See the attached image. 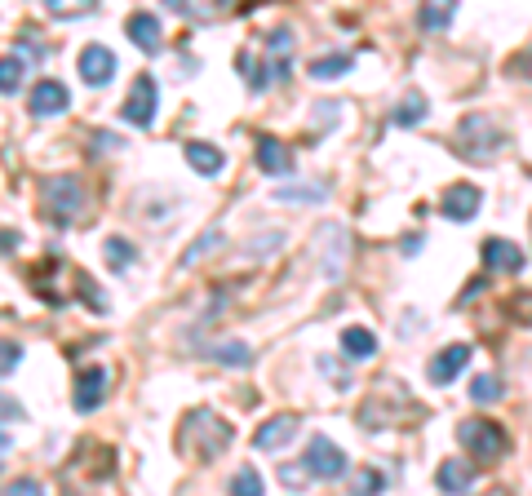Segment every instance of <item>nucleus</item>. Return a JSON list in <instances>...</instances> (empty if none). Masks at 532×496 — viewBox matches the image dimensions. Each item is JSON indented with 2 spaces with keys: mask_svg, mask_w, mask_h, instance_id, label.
<instances>
[{
  "mask_svg": "<svg viewBox=\"0 0 532 496\" xmlns=\"http://www.w3.org/2000/svg\"><path fill=\"white\" fill-rule=\"evenodd\" d=\"M382 474H377V470H360V474H355V492H382Z\"/></svg>",
  "mask_w": 532,
  "mask_h": 496,
  "instance_id": "obj_29",
  "label": "nucleus"
},
{
  "mask_svg": "<svg viewBox=\"0 0 532 496\" xmlns=\"http://www.w3.org/2000/svg\"><path fill=\"white\" fill-rule=\"evenodd\" d=\"M218 244H222V231H218V226H213V231H204L200 240H196V248H187V253H182V266H196L200 257H209Z\"/></svg>",
  "mask_w": 532,
  "mask_h": 496,
  "instance_id": "obj_25",
  "label": "nucleus"
},
{
  "mask_svg": "<svg viewBox=\"0 0 532 496\" xmlns=\"http://www.w3.org/2000/svg\"><path fill=\"white\" fill-rule=\"evenodd\" d=\"M125 31H129V40L142 49V54H156V49H160V18L156 14H133L125 23Z\"/></svg>",
  "mask_w": 532,
  "mask_h": 496,
  "instance_id": "obj_13",
  "label": "nucleus"
},
{
  "mask_svg": "<svg viewBox=\"0 0 532 496\" xmlns=\"http://www.w3.org/2000/svg\"><path fill=\"white\" fill-rule=\"evenodd\" d=\"M435 483L444 492H470V483H475V465L462 461V457L444 461V465H439V474H435Z\"/></svg>",
  "mask_w": 532,
  "mask_h": 496,
  "instance_id": "obj_16",
  "label": "nucleus"
},
{
  "mask_svg": "<svg viewBox=\"0 0 532 496\" xmlns=\"http://www.w3.org/2000/svg\"><path fill=\"white\" fill-rule=\"evenodd\" d=\"M426 98L422 93H404V98H399V107H395V124L399 129H413V124H422L426 120Z\"/></svg>",
  "mask_w": 532,
  "mask_h": 496,
  "instance_id": "obj_20",
  "label": "nucleus"
},
{
  "mask_svg": "<svg viewBox=\"0 0 532 496\" xmlns=\"http://www.w3.org/2000/svg\"><path fill=\"white\" fill-rule=\"evenodd\" d=\"M298 434V417H289V412H280V417H271L266 426H258V434H253V448L262 452H280L284 443Z\"/></svg>",
  "mask_w": 532,
  "mask_h": 496,
  "instance_id": "obj_11",
  "label": "nucleus"
},
{
  "mask_svg": "<svg viewBox=\"0 0 532 496\" xmlns=\"http://www.w3.org/2000/svg\"><path fill=\"white\" fill-rule=\"evenodd\" d=\"M218 5H222V9H227V5H235V0H218Z\"/></svg>",
  "mask_w": 532,
  "mask_h": 496,
  "instance_id": "obj_35",
  "label": "nucleus"
},
{
  "mask_svg": "<svg viewBox=\"0 0 532 496\" xmlns=\"http://www.w3.org/2000/svg\"><path fill=\"white\" fill-rule=\"evenodd\" d=\"M204 355H213L218 364H227V368H249L253 364V350L244 346V341H227V346H213V350H204Z\"/></svg>",
  "mask_w": 532,
  "mask_h": 496,
  "instance_id": "obj_22",
  "label": "nucleus"
},
{
  "mask_svg": "<svg viewBox=\"0 0 532 496\" xmlns=\"http://www.w3.org/2000/svg\"><path fill=\"white\" fill-rule=\"evenodd\" d=\"M187 430H196V434H204V443H200V461H213L222 448L235 439V430L227 426V421H218L209 408H200V412H191L187 417Z\"/></svg>",
  "mask_w": 532,
  "mask_h": 496,
  "instance_id": "obj_4",
  "label": "nucleus"
},
{
  "mask_svg": "<svg viewBox=\"0 0 532 496\" xmlns=\"http://www.w3.org/2000/svg\"><path fill=\"white\" fill-rule=\"evenodd\" d=\"M457 439H462V448L470 457H484V461L506 457V448H510L506 430H501L497 421H462V426H457Z\"/></svg>",
  "mask_w": 532,
  "mask_h": 496,
  "instance_id": "obj_2",
  "label": "nucleus"
},
{
  "mask_svg": "<svg viewBox=\"0 0 532 496\" xmlns=\"http://www.w3.org/2000/svg\"><path fill=\"white\" fill-rule=\"evenodd\" d=\"M258 164L271 173V178H284V173L293 169V155L280 138H258Z\"/></svg>",
  "mask_w": 532,
  "mask_h": 496,
  "instance_id": "obj_14",
  "label": "nucleus"
},
{
  "mask_svg": "<svg viewBox=\"0 0 532 496\" xmlns=\"http://www.w3.org/2000/svg\"><path fill=\"white\" fill-rule=\"evenodd\" d=\"M23 80H27V58L9 54L5 62H0V89H5V98H14V93L23 89Z\"/></svg>",
  "mask_w": 532,
  "mask_h": 496,
  "instance_id": "obj_19",
  "label": "nucleus"
},
{
  "mask_svg": "<svg viewBox=\"0 0 532 496\" xmlns=\"http://www.w3.org/2000/svg\"><path fill=\"white\" fill-rule=\"evenodd\" d=\"M510 310H515V319H524V324H532V293H519L515 302H510Z\"/></svg>",
  "mask_w": 532,
  "mask_h": 496,
  "instance_id": "obj_31",
  "label": "nucleus"
},
{
  "mask_svg": "<svg viewBox=\"0 0 532 496\" xmlns=\"http://www.w3.org/2000/svg\"><path fill=\"white\" fill-rule=\"evenodd\" d=\"M45 213L54 217L58 226H71L80 213H85V182L76 173H63V178H49L45 182Z\"/></svg>",
  "mask_w": 532,
  "mask_h": 496,
  "instance_id": "obj_1",
  "label": "nucleus"
},
{
  "mask_svg": "<svg viewBox=\"0 0 532 496\" xmlns=\"http://www.w3.org/2000/svg\"><path fill=\"white\" fill-rule=\"evenodd\" d=\"M275 200H324V186H284V191H275Z\"/></svg>",
  "mask_w": 532,
  "mask_h": 496,
  "instance_id": "obj_28",
  "label": "nucleus"
},
{
  "mask_svg": "<svg viewBox=\"0 0 532 496\" xmlns=\"http://www.w3.org/2000/svg\"><path fill=\"white\" fill-rule=\"evenodd\" d=\"M23 364V346H14V341H5V377Z\"/></svg>",
  "mask_w": 532,
  "mask_h": 496,
  "instance_id": "obj_32",
  "label": "nucleus"
},
{
  "mask_svg": "<svg viewBox=\"0 0 532 496\" xmlns=\"http://www.w3.org/2000/svg\"><path fill=\"white\" fill-rule=\"evenodd\" d=\"M165 5L173 9V14H182V18H200L204 14V0H165Z\"/></svg>",
  "mask_w": 532,
  "mask_h": 496,
  "instance_id": "obj_30",
  "label": "nucleus"
},
{
  "mask_svg": "<svg viewBox=\"0 0 532 496\" xmlns=\"http://www.w3.org/2000/svg\"><path fill=\"white\" fill-rule=\"evenodd\" d=\"M470 399H475V403H497L501 399V381L488 377V372H484V377H475V381H470Z\"/></svg>",
  "mask_w": 532,
  "mask_h": 496,
  "instance_id": "obj_26",
  "label": "nucleus"
},
{
  "mask_svg": "<svg viewBox=\"0 0 532 496\" xmlns=\"http://www.w3.org/2000/svg\"><path fill=\"white\" fill-rule=\"evenodd\" d=\"M156 102H160V89H156V76H147L142 71L138 80H133L129 98L120 102V116H125L129 124H138V129H147L151 120H156Z\"/></svg>",
  "mask_w": 532,
  "mask_h": 496,
  "instance_id": "obj_3",
  "label": "nucleus"
},
{
  "mask_svg": "<svg viewBox=\"0 0 532 496\" xmlns=\"http://www.w3.org/2000/svg\"><path fill=\"white\" fill-rule=\"evenodd\" d=\"M102 395H107V372H102V368H89V372H80L76 395H71V408H76L80 417H89V412L102 408Z\"/></svg>",
  "mask_w": 532,
  "mask_h": 496,
  "instance_id": "obj_9",
  "label": "nucleus"
},
{
  "mask_svg": "<svg viewBox=\"0 0 532 496\" xmlns=\"http://www.w3.org/2000/svg\"><path fill=\"white\" fill-rule=\"evenodd\" d=\"M187 164L196 173H204V178H218L222 164H227V155L213 147V142H187Z\"/></svg>",
  "mask_w": 532,
  "mask_h": 496,
  "instance_id": "obj_15",
  "label": "nucleus"
},
{
  "mask_svg": "<svg viewBox=\"0 0 532 496\" xmlns=\"http://www.w3.org/2000/svg\"><path fill=\"white\" fill-rule=\"evenodd\" d=\"M306 474H315V479H342V474H346V452L337 448L333 439L315 434L311 448H306Z\"/></svg>",
  "mask_w": 532,
  "mask_h": 496,
  "instance_id": "obj_5",
  "label": "nucleus"
},
{
  "mask_svg": "<svg viewBox=\"0 0 532 496\" xmlns=\"http://www.w3.org/2000/svg\"><path fill=\"white\" fill-rule=\"evenodd\" d=\"M5 417H9V421H23V417H27V412H23V408H18V403H14V399H5Z\"/></svg>",
  "mask_w": 532,
  "mask_h": 496,
  "instance_id": "obj_34",
  "label": "nucleus"
},
{
  "mask_svg": "<svg viewBox=\"0 0 532 496\" xmlns=\"http://www.w3.org/2000/svg\"><path fill=\"white\" fill-rule=\"evenodd\" d=\"M528 76H532V58H528Z\"/></svg>",
  "mask_w": 532,
  "mask_h": 496,
  "instance_id": "obj_36",
  "label": "nucleus"
},
{
  "mask_svg": "<svg viewBox=\"0 0 532 496\" xmlns=\"http://www.w3.org/2000/svg\"><path fill=\"white\" fill-rule=\"evenodd\" d=\"M111 76H116V54L107 45H89L80 54V80L89 89H102V85H111Z\"/></svg>",
  "mask_w": 532,
  "mask_h": 496,
  "instance_id": "obj_7",
  "label": "nucleus"
},
{
  "mask_svg": "<svg viewBox=\"0 0 532 496\" xmlns=\"http://www.w3.org/2000/svg\"><path fill=\"white\" fill-rule=\"evenodd\" d=\"M9 492H14V496H18V492H23V496H36L40 483H36V479H14V483H9Z\"/></svg>",
  "mask_w": 532,
  "mask_h": 496,
  "instance_id": "obj_33",
  "label": "nucleus"
},
{
  "mask_svg": "<svg viewBox=\"0 0 532 496\" xmlns=\"http://www.w3.org/2000/svg\"><path fill=\"white\" fill-rule=\"evenodd\" d=\"M466 359H470V346H462V341H457V346H448L444 355H435V359H431V368H426V377H431L435 386H448V381H453L457 372L466 368Z\"/></svg>",
  "mask_w": 532,
  "mask_h": 496,
  "instance_id": "obj_12",
  "label": "nucleus"
},
{
  "mask_svg": "<svg viewBox=\"0 0 532 496\" xmlns=\"http://www.w3.org/2000/svg\"><path fill=\"white\" fill-rule=\"evenodd\" d=\"M45 9H49L54 18H63V23H67V18H85V14H94L98 0H45Z\"/></svg>",
  "mask_w": 532,
  "mask_h": 496,
  "instance_id": "obj_24",
  "label": "nucleus"
},
{
  "mask_svg": "<svg viewBox=\"0 0 532 496\" xmlns=\"http://www.w3.org/2000/svg\"><path fill=\"white\" fill-rule=\"evenodd\" d=\"M306 71H311V80H333V76H346V71H351V54H324V58H315Z\"/></svg>",
  "mask_w": 532,
  "mask_h": 496,
  "instance_id": "obj_23",
  "label": "nucleus"
},
{
  "mask_svg": "<svg viewBox=\"0 0 532 496\" xmlns=\"http://www.w3.org/2000/svg\"><path fill=\"white\" fill-rule=\"evenodd\" d=\"M479 204H484V195H479V186H470V182H457L439 195V213L453 217V222H470V217L479 213Z\"/></svg>",
  "mask_w": 532,
  "mask_h": 496,
  "instance_id": "obj_6",
  "label": "nucleus"
},
{
  "mask_svg": "<svg viewBox=\"0 0 532 496\" xmlns=\"http://www.w3.org/2000/svg\"><path fill=\"white\" fill-rule=\"evenodd\" d=\"M342 350L351 359H368V355H377V337L368 333V328L355 324V328H346V333H342Z\"/></svg>",
  "mask_w": 532,
  "mask_h": 496,
  "instance_id": "obj_21",
  "label": "nucleus"
},
{
  "mask_svg": "<svg viewBox=\"0 0 532 496\" xmlns=\"http://www.w3.org/2000/svg\"><path fill=\"white\" fill-rule=\"evenodd\" d=\"M231 492H240V496H258L262 492V479H258V470H249V465H244L240 474H235L231 479Z\"/></svg>",
  "mask_w": 532,
  "mask_h": 496,
  "instance_id": "obj_27",
  "label": "nucleus"
},
{
  "mask_svg": "<svg viewBox=\"0 0 532 496\" xmlns=\"http://www.w3.org/2000/svg\"><path fill=\"white\" fill-rule=\"evenodd\" d=\"M484 266L488 271H501V275H519L524 271V253H519V244L510 240H484Z\"/></svg>",
  "mask_w": 532,
  "mask_h": 496,
  "instance_id": "obj_10",
  "label": "nucleus"
},
{
  "mask_svg": "<svg viewBox=\"0 0 532 496\" xmlns=\"http://www.w3.org/2000/svg\"><path fill=\"white\" fill-rule=\"evenodd\" d=\"M102 253H107V266H111L116 275H125L129 266L138 262V248H133L129 240H120V235H111V240L102 244Z\"/></svg>",
  "mask_w": 532,
  "mask_h": 496,
  "instance_id": "obj_18",
  "label": "nucleus"
},
{
  "mask_svg": "<svg viewBox=\"0 0 532 496\" xmlns=\"http://www.w3.org/2000/svg\"><path fill=\"white\" fill-rule=\"evenodd\" d=\"M67 85L63 80H40V85L32 89V98H27V111H32L36 120H45V116H63L67 111Z\"/></svg>",
  "mask_w": 532,
  "mask_h": 496,
  "instance_id": "obj_8",
  "label": "nucleus"
},
{
  "mask_svg": "<svg viewBox=\"0 0 532 496\" xmlns=\"http://www.w3.org/2000/svg\"><path fill=\"white\" fill-rule=\"evenodd\" d=\"M457 14V0H422V14H417V23H422V31H444L448 23H453Z\"/></svg>",
  "mask_w": 532,
  "mask_h": 496,
  "instance_id": "obj_17",
  "label": "nucleus"
}]
</instances>
